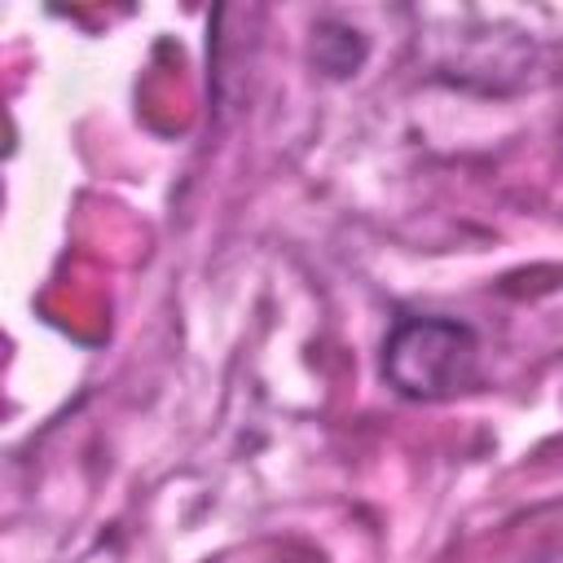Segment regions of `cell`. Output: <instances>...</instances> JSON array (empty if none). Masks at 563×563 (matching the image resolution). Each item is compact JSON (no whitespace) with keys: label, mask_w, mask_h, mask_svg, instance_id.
<instances>
[{"label":"cell","mask_w":563,"mask_h":563,"mask_svg":"<svg viewBox=\"0 0 563 563\" xmlns=\"http://www.w3.org/2000/svg\"><path fill=\"white\" fill-rule=\"evenodd\" d=\"M383 378L405 400H449L479 378V339L453 317H400L383 343Z\"/></svg>","instance_id":"obj_1"}]
</instances>
